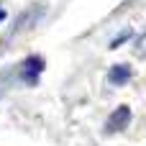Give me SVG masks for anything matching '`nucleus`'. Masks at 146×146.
Returning a JSON list of instances; mask_svg holds the SVG:
<instances>
[{
    "label": "nucleus",
    "instance_id": "4",
    "mask_svg": "<svg viewBox=\"0 0 146 146\" xmlns=\"http://www.w3.org/2000/svg\"><path fill=\"white\" fill-rule=\"evenodd\" d=\"M128 36H131V33H128V31H123V33H121V36H118V38L113 41V46H118V44H123V41H126Z\"/></svg>",
    "mask_w": 146,
    "mask_h": 146
},
{
    "label": "nucleus",
    "instance_id": "1",
    "mask_svg": "<svg viewBox=\"0 0 146 146\" xmlns=\"http://www.w3.org/2000/svg\"><path fill=\"white\" fill-rule=\"evenodd\" d=\"M18 72H21V80H23V82L33 85V82L38 80V74L44 72V59L33 54V56H28V59L21 64V69H18Z\"/></svg>",
    "mask_w": 146,
    "mask_h": 146
},
{
    "label": "nucleus",
    "instance_id": "5",
    "mask_svg": "<svg viewBox=\"0 0 146 146\" xmlns=\"http://www.w3.org/2000/svg\"><path fill=\"white\" fill-rule=\"evenodd\" d=\"M3 18H5V13H3V10H0V21H3Z\"/></svg>",
    "mask_w": 146,
    "mask_h": 146
},
{
    "label": "nucleus",
    "instance_id": "3",
    "mask_svg": "<svg viewBox=\"0 0 146 146\" xmlns=\"http://www.w3.org/2000/svg\"><path fill=\"white\" fill-rule=\"evenodd\" d=\"M108 80H110L113 85H126V82L131 80V67H128V64H115V67L108 72Z\"/></svg>",
    "mask_w": 146,
    "mask_h": 146
},
{
    "label": "nucleus",
    "instance_id": "2",
    "mask_svg": "<svg viewBox=\"0 0 146 146\" xmlns=\"http://www.w3.org/2000/svg\"><path fill=\"white\" fill-rule=\"evenodd\" d=\"M128 121H131V110H128L126 105L115 108V110H113V115H110V118H108V123H105V133H121V131L128 126Z\"/></svg>",
    "mask_w": 146,
    "mask_h": 146
}]
</instances>
